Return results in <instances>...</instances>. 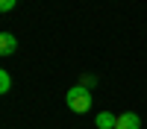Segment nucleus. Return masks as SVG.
<instances>
[{
	"label": "nucleus",
	"instance_id": "nucleus-1",
	"mask_svg": "<svg viewBox=\"0 0 147 129\" xmlns=\"http://www.w3.org/2000/svg\"><path fill=\"white\" fill-rule=\"evenodd\" d=\"M65 103H68V109L74 114H85L91 109V91L88 88H82V85H74L68 94H65Z\"/></svg>",
	"mask_w": 147,
	"mask_h": 129
},
{
	"label": "nucleus",
	"instance_id": "nucleus-2",
	"mask_svg": "<svg viewBox=\"0 0 147 129\" xmlns=\"http://www.w3.org/2000/svg\"><path fill=\"white\" fill-rule=\"evenodd\" d=\"M115 129H141V117L136 112H124V114H118Z\"/></svg>",
	"mask_w": 147,
	"mask_h": 129
},
{
	"label": "nucleus",
	"instance_id": "nucleus-3",
	"mask_svg": "<svg viewBox=\"0 0 147 129\" xmlns=\"http://www.w3.org/2000/svg\"><path fill=\"white\" fill-rule=\"evenodd\" d=\"M18 50V38L12 32H0V56H12Z\"/></svg>",
	"mask_w": 147,
	"mask_h": 129
},
{
	"label": "nucleus",
	"instance_id": "nucleus-4",
	"mask_svg": "<svg viewBox=\"0 0 147 129\" xmlns=\"http://www.w3.org/2000/svg\"><path fill=\"white\" fill-rule=\"evenodd\" d=\"M115 123H118V114H112V112H97V117H94L97 129H115Z\"/></svg>",
	"mask_w": 147,
	"mask_h": 129
},
{
	"label": "nucleus",
	"instance_id": "nucleus-5",
	"mask_svg": "<svg viewBox=\"0 0 147 129\" xmlns=\"http://www.w3.org/2000/svg\"><path fill=\"white\" fill-rule=\"evenodd\" d=\"M9 88H12V76L6 74V70H3V68H0V94H6Z\"/></svg>",
	"mask_w": 147,
	"mask_h": 129
},
{
	"label": "nucleus",
	"instance_id": "nucleus-6",
	"mask_svg": "<svg viewBox=\"0 0 147 129\" xmlns=\"http://www.w3.org/2000/svg\"><path fill=\"white\" fill-rule=\"evenodd\" d=\"M80 85H82V88H88V91H91V88H94V85H97V79H94V76H91V74H85V76H82V79H80Z\"/></svg>",
	"mask_w": 147,
	"mask_h": 129
},
{
	"label": "nucleus",
	"instance_id": "nucleus-7",
	"mask_svg": "<svg viewBox=\"0 0 147 129\" xmlns=\"http://www.w3.org/2000/svg\"><path fill=\"white\" fill-rule=\"evenodd\" d=\"M15 3H18V0H0V12H12Z\"/></svg>",
	"mask_w": 147,
	"mask_h": 129
}]
</instances>
